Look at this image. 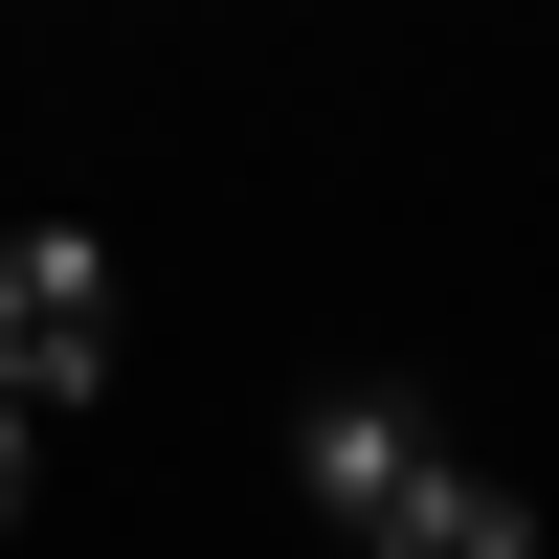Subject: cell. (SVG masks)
<instances>
[{
	"instance_id": "obj_1",
	"label": "cell",
	"mask_w": 559,
	"mask_h": 559,
	"mask_svg": "<svg viewBox=\"0 0 559 559\" xmlns=\"http://www.w3.org/2000/svg\"><path fill=\"white\" fill-rule=\"evenodd\" d=\"M90 381H112V247L23 224L0 247V403H90Z\"/></svg>"
},
{
	"instance_id": "obj_2",
	"label": "cell",
	"mask_w": 559,
	"mask_h": 559,
	"mask_svg": "<svg viewBox=\"0 0 559 559\" xmlns=\"http://www.w3.org/2000/svg\"><path fill=\"white\" fill-rule=\"evenodd\" d=\"M358 559H537V515H515V471H448L426 448V471L358 515Z\"/></svg>"
},
{
	"instance_id": "obj_3",
	"label": "cell",
	"mask_w": 559,
	"mask_h": 559,
	"mask_svg": "<svg viewBox=\"0 0 559 559\" xmlns=\"http://www.w3.org/2000/svg\"><path fill=\"white\" fill-rule=\"evenodd\" d=\"M292 471H313V515H381V492L426 471V426H403V403H313V448H292Z\"/></svg>"
},
{
	"instance_id": "obj_4",
	"label": "cell",
	"mask_w": 559,
	"mask_h": 559,
	"mask_svg": "<svg viewBox=\"0 0 559 559\" xmlns=\"http://www.w3.org/2000/svg\"><path fill=\"white\" fill-rule=\"evenodd\" d=\"M23 426H45V403H0V515H23Z\"/></svg>"
}]
</instances>
